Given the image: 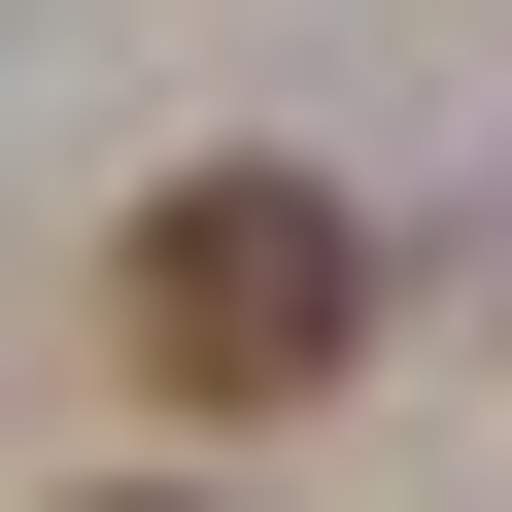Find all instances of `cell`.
I'll list each match as a JSON object with an SVG mask.
<instances>
[{"mask_svg":"<svg viewBox=\"0 0 512 512\" xmlns=\"http://www.w3.org/2000/svg\"><path fill=\"white\" fill-rule=\"evenodd\" d=\"M103 342H137L171 410H308V376L376 342V239H342L308 171H171V205H137V274H103Z\"/></svg>","mask_w":512,"mask_h":512,"instance_id":"cell-1","label":"cell"}]
</instances>
